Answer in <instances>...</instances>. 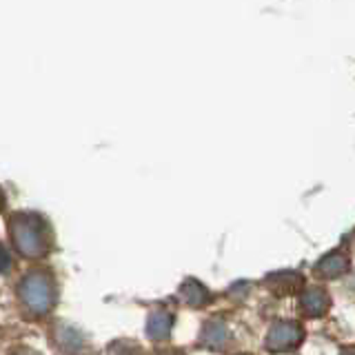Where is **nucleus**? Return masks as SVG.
I'll list each match as a JSON object with an SVG mask.
<instances>
[{
  "mask_svg": "<svg viewBox=\"0 0 355 355\" xmlns=\"http://www.w3.org/2000/svg\"><path fill=\"white\" fill-rule=\"evenodd\" d=\"M304 338V329L293 320H280L271 327L266 336V349L269 351H288L295 349Z\"/></svg>",
  "mask_w": 355,
  "mask_h": 355,
  "instance_id": "obj_3",
  "label": "nucleus"
},
{
  "mask_svg": "<svg viewBox=\"0 0 355 355\" xmlns=\"http://www.w3.org/2000/svg\"><path fill=\"white\" fill-rule=\"evenodd\" d=\"M331 306V297L322 286H309L300 293V309L311 318L324 315Z\"/></svg>",
  "mask_w": 355,
  "mask_h": 355,
  "instance_id": "obj_5",
  "label": "nucleus"
},
{
  "mask_svg": "<svg viewBox=\"0 0 355 355\" xmlns=\"http://www.w3.org/2000/svg\"><path fill=\"white\" fill-rule=\"evenodd\" d=\"M9 233H11V242H14L16 251L31 260L42 258L51 247L49 229L44 225V220L36 214L14 216L9 225Z\"/></svg>",
  "mask_w": 355,
  "mask_h": 355,
  "instance_id": "obj_1",
  "label": "nucleus"
},
{
  "mask_svg": "<svg viewBox=\"0 0 355 355\" xmlns=\"http://www.w3.org/2000/svg\"><path fill=\"white\" fill-rule=\"evenodd\" d=\"M171 329H173V313L171 311H153L147 320V336L153 342H162L171 336Z\"/></svg>",
  "mask_w": 355,
  "mask_h": 355,
  "instance_id": "obj_7",
  "label": "nucleus"
},
{
  "mask_svg": "<svg viewBox=\"0 0 355 355\" xmlns=\"http://www.w3.org/2000/svg\"><path fill=\"white\" fill-rule=\"evenodd\" d=\"M18 295L29 315H47L55 306V282L47 271H31L20 282Z\"/></svg>",
  "mask_w": 355,
  "mask_h": 355,
  "instance_id": "obj_2",
  "label": "nucleus"
},
{
  "mask_svg": "<svg viewBox=\"0 0 355 355\" xmlns=\"http://www.w3.org/2000/svg\"><path fill=\"white\" fill-rule=\"evenodd\" d=\"M229 340H231L229 327L222 320H209L202 329V336H200V342H202L207 349H214V351L225 349Z\"/></svg>",
  "mask_w": 355,
  "mask_h": 355,
  "instance_id": "obj_6",
  "label": "nucleus"
},
{
  "mask_svg": "<svg viewBox=\"0 0 355 355\" xmlns=\"http://www.w3.org/2000/svg\"><path fill=\"white\" fill-rule=\"evenodd\" d=\"M53 340H55V347L64 355H83L87 351V340L76 327L58 324L53 331Z\"/></svg>",
  "mask_w": 355,
  "mask_h": 355,
  "instance_id": "obj_4",
  "label": "nucleus"
},
{
  "mask_svg": "<svg viewBox=\"0 0 355 355\" xmlns=\"http://www.w3.org/2000/svg\"><path fill=\"white\" fill-rule=\"evenodd\" d=\"M342 355H355V347H349V349H344Z\"/></svg>",
  "mask_w": 355,
  "mask_h": 355,
  "instance_id": "obj_14",
  "label": "nucleus"
},
{
  "mask_svg": "<svg viewBox=\"0 0 355 355\" xmlns=\"http://www.w3.org/2000/svg\"><path fill=\"white\" fill-rule=\"evenodd\" d=\"M178 295H180V300H182L184 304H189V306H205L209 302L207 286L202 282H198V280H187L180 286Z\"/></svg>",
  "mask_w": 355,
  "mask_h": 355,
  "instance_id": "obj_9",
  "label": "nucleus"
},
{
  "mask_svg": "<svg viewBox=\"0 0 355 355\" xmlns=\"http://www.w3.org/2000/svg\"><path fill=\"white\" fill-rule=\"evenodd\" d=\"M269 286H271V291L280 293V295L293 293L302 286V275L293 273V271H282L277 275H269Z\"/></svg>",
  "mask_w": 355,
  "mask_h": 355,
  "instance_id": "obj_10",
  "label": "nucleus"
},
{
  "mask_svg": "<svg viewBox=\"0 0 355 355\" xmlns=\"http://www.w3.org/2000/svg\"><path fill=\"white\" fill-rule=\"evenodd\" d=\"M315 271L320 275L329 277V280H336V277H342L344 273L349 271V255L342 253V251H333V253H327L324 258H322L315 266Z\"/></svg>",
  "mask_w": 355,
  "mask_h": 355,
  "instance_id": "obj_8",
  "label": "nucleus"
},
{
  "mask_svg": "<svg viewBox=\"0 0 355 355\" xmlns=\"http://www.w3.org/2000/svg\"><path fill=\"white\" fill-rule=\"evenodd\" d=\"M109 355H142V351L133 342H116L109 347Z\"/></svg>",
  "mask_w": 355,
  "mask_h": 355,
  "instance_id": "obj_11",
  "label": "nucleus"
},
{
  "mask_svg": "<svg viewBox=\"0 0 355 355\" xmlns=\"http://www.w3.org/2000/svg\"><path fill=\"white\" fill-rule=\"evenodd\" d=\"M14 355H38L36 351H31V349H18Z\"/></svg>",
  "mask_w": 355,
  "mask_h": 355,
  "instance_id": "obj_13",
  "label": "nucleus"
},
{
  "mask_svg": "<svg viewBox=\"0 0 355 355\" xmlns=\"http://www.w3.org/2000/svg\"><path fill=\"white\" fill-rule=\"evenodd\" d=\"M9 266H11V260H9V253H7V249L0 244V273H5V271H9Z\"/></svg>",
  "mask_w": 355,
  "mask_h": 355,
  "instance_id": "obj_12",
  "label": "nucleus"
}]
</instances>
